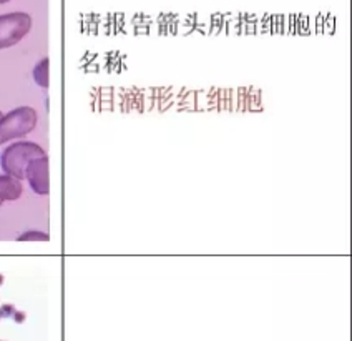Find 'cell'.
<instances>
[{"instance_id":"obj_8","label":"cell","mask_w":352,"mask_h":341,"mask_svg":"<svg viewBox=\"0 0 352 341\" xmlns=\"http://www.w3.org/2000/svg\"><path fill=\"white\" fill-rule=\"evenodd\" d=\"M7 2H10V0H0V3H7Z\"/></svg>"},{"instance_id":"obj_6","label":"cell","mask_w":352,"mask_h":341,"mask_svg":"<svg viewBox=\"0 0 352 341\" xmlns=\"http://www.w3.org/2000/svg\"><path fill=\"white\" fill-rule=\"evenodd\" d=\"M34 80L42 88H49V59H43L35 65Z\"/></svg>"},{"instance_id":"obj_4","label":"cell","mask_w":352,"mask_h":341,"mask_svg":"<svg viewBox=\"0 0 352 341\" xmlns=\"http://www.w3.org/2000/svg\"><path fill=\"white\" fill-rule=\"evenodd\" d=\"M25 178L30 183L32 190L37 195H49L50 178H49V156L43 155L32 160L25 170Z\"/></svg>"},{"instance_id":"obj_2","label":"cell","mask_w":352,"mask_h":341,"mask_svg":"<svg viewBox=\"0 0 352 341\" xmlns=\"http://www.w3.org/2000/svg\"><path fill=\"white\" fill-rule=\"evenodd\" d=\"M37 112L32 107H19L0 117V145L30 134L37 127Z\"/></svg>"},{"instance_id":"obj_9","label":"cell","mask_w":352,"mask_h":341,"mask_svg":"<svg viewBox=\"0 0 352 341\" xmlns=\"http://www.w3.org/2000/svg\"><path fill=\"white\" fill-rule=\"evenodd\" d=\"M2 115H3V114H2V112H0V117H2Z\"/></svg>"},{"instance_id":"obj_3","label":"cell","mask_w":352,"mask_h":341,"mask_svg":"<svg viewBox=\"0 0 352 341\" xmlns=\"http://www.w3.org/2000/svg\"><path fill=\"white\" fill-rule=\"evenodd\" d=\"M32 17L25 12L0 15V49H9L30 32Z\"/></svg>"},{"instance_id":"obj_5","label":"cell","mask_w":352,"mask_h":341,"mask_svg":"<svg viewBox=\"0 0 352 341\" xmlns=\"http://www.w3.org/2000/svg\"><path fill=\"white\" fill-rule=\"evenodd\" d=\"M23 187L19 178L10 175H0V207L3 202H12L22 195Z\"/></svg>"},{"instance_id":"obj_7","label":"cell","mask_w":352,"mask_h":341,"mask_svg":"<svg viewBox=\"0 0 352 341\" xmlns=\"http://www.w3.org/2000/svg\"><path fill=\"white\" fill-rule=\"evenodd\" d=\"M20 242H25V240H43V242H49V235L40 234V231H27L22 236H19Z\"/></svg>"},{"instance_id":"obj_1","label":"cell","mask_w":352,"mask_h":341,"mask_svg":"<svg viewBox=\"0 0 352 341\" xmlns=\"http://www.w3.org/2000/svg\"><path fill=\"white\" fill-rule=\"evenodd\" d=\"M45 155V150L34 142H19L12 143L3 150L0 156V165L7 175L15 176V178H25V170L32 160Z\"/></svg>"}]
</instances>
